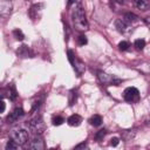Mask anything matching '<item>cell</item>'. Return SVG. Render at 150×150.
Segmentation results:
<instances>
[{"instance_id":"obj_18","label":"cell","mask_w":150,"mask_h":150,"mask_svg":"<svg viewBox=\"0 0 150 150\" xmlns=\"http://www.w3.org/2000/svg\"><path fill=\"white\" fill-rule=\"evenodd\" d=\"M13 36H14L16 40H19V41H22V40L25 39V35H23L22 30L19 29V28H16V29L13 30Z\"/></svg>"},{"instance_id":"obj_1","label":"cell","mask_w":150,"mask_h":150,"mask_svg":"<svg viewBox=\"0 0 150 150\" xmlns=\"http://www.w3.org/2000/svg\"><path fill=\"white\" fill-rule=\"evenodd\" d=\"M68 6L70 8V14H71L74 27L77 30H87L88 29V21L86 19L84 11L81 6V1L80 0H69Z\"/></svg>"},{"instance_id":"obj_17","label":"cell","mask_w":150,"mask_h":150,"mask_svg":"<svg viewBox=\"0 0 150 150\" xmlns=\"http://www.w3.org/2000/svg\"><path fill=\"white\" fill-rule=\"evenodd\" d=\"M89 123L91 124V125H94V127H98V125H101L102 124V117L100 116V115H93L90 118H89Z\"/></svg>"},{"instance_id":"obj_12","label":"cell","mask_w":150,"mask_h":150,"mask_svg":"<svg viewBox=\"0 0 150 150\" xmlns=\"http://www.w3.org/2000/svg\"><path fill=\"white\" fill-rule=\"evenodd\" d=\"M81 122H82V117L80 115H77V114H74V115L69 116L68 120H67V123L70 127H79L81 124Z\"/></svg>"},{"instance_id":"obj_5","label":"cell","mask_w":150,"mask_h":150,"mask_svg":"<svg viewBox=\"0 0 150 150\" xmlns=\"http://www.w3.org/2000/svg\"><path fill=\"white\" fill-rule=\"evenodd\" d=\"M97 77H98V81L104 86H120V83L123 82V80H121L114 75H109L107 73H103V71H98Z\"/></svg>"},{"instance_id":"obj_21","label":"cell","mask_w":150,"mask_h":150,"mask_svg":"<svg viewBox=\"0 0 150 150\" xmlns=\"http://www.w3.org/2000/svg\"><path fill=\"white\" fill-rule=\"evenodd\" d=\"M52 122H53V124H54V125H61V124L64 122V118H63L61 115H56V116H54V117H53Z\"/></svg>"},{"instance_id":"obj_28","label":"cell","mask_w":150,"mask_h":150,"mask_svg":"<svg viewBox=\"0 0 150 150\" xmlns=\"http://www.w3.org/2000/svg\"><path fill=\"white\" fill-rule=\"evenodd\" d=\"M123 1H124V0H117L118 4H123Z\"/></svg>"},{"instance_id":"obj_4","label":"cell","mask_w":150,"mask_h":150,"mask_svg":"<svg viewBox=\"0 0 150 150\" xmlns=\"http://www.w3.org/2000/svg\"><path fill=\"white\" fill-rule=\"evenodd\" d=\"M9 138L19 145H23L28 141V132L25 129H13L9 132Z\"/></svg>"},{"instance_id":"obj_27","label":"cell","mask_w":150,"mask_h":150,"mask_svg":"<svg viewBox=\"0 0 150 150\" xmlns=\"http://www.w3.org/2000/svg\"><path fill=\"white\" fill-rule=\"evenodd\" d=\"M0 104H1V112H4V111H5V108H6L5 102H4V101H1V102H0Z\"/></svg>"},{"instance_id":"obj_15","label":"cell","mask_w":150,"mask_h":150,"mask_svg":"<svg viewBox=\"0 0 150 150\" xmlns=\"http://www.w3.org/2000/svg\"><path fill=\"white\" fill-rule=\"evenodd\" d=\"M115 27L117 28V30L120 33H124L128 28V23L123 21V19H120V20H116L115 21Z\"/></svg>"},{"instance_id":"obj_24","label":"cell","mask_w":150,"mask_h":150,"mask_svg":"<svg viewBox=\"0 0 150 150\" xmlns=\"http://www.w3.org/2000/svg\"><path fill=\"white\" fill-rule=\"evenodd\" d=\"M77 42H79L80 46H84V45H87V42H88L87 36H86V35H80V36L77 38Z\"/></svg>"},{"instance_id":"obj_9","label":"cell","mask_w":150,"mask_h":150,"mask_svg":"<svg viewBox=\"0 0 150 150\" xmlns=\"http://www.w3.org/2000/svg\"><path fill=\"white\" fill-rule=\"evenodd\" d=\"M23 115H25L23 109H22L21 107H16V108L7 116L6 121H7V123H15V122H18Z\"/></svg>"},{"instance_id":"obj_11","label":"cell","mask_w":150,"mask_h":150,"mask_svg":"<svg viewBox=\"0 0 150 150\" xmlns=\"http://www.w3.org/2000/svg\"><path fill=\"white\" fill-rule=\"evenodd\" d=\"M16 54L20 56V57H32L33 56V52L32 49L26 46V45H22L19 47V49L16 50Z\"/></svg>"},{"instance_id":"obj_8","label":"cell","mask_w":150,"mask_h":150,"mask_svg":"<svg viewBox=\"0 0 150 150\" xmlns=\"http://www.w3.org/2000/svg\"><path fill=\"white\" fill-rule=\"evenodd\" d=\"M42 11H43V4H34V5L30 7L28 14H29L30 19H32L33 21H35V20H39V19L41 18Z\"/></svg>"},{"instance_id":"obj_26","label":"cell","mask_w":150,"mask_h":150,"mask_svg":"<svg viewBox=\"0 0 150 150\" xmlns=\"http://www.w3.org/2000/svg\"><path fill=\"white\" fill-rule=\"evenodd\" d=\"M84 148H87V144L86 143H81V144L75 145V149H84Z\"/></svg>"},{"instance_id":"obj_7","label":"cell","mask_w":150,"mask_h":150,"mask_svg":"<svg viewBox=\"0 0 150 150\" xmlns=\"http://www.w3.org/2000/svg\"><path fill=\"white\" fill-rule=\"evenodd\" d=\"M28 149H34V150H43L45 149V142L43 138L41 137V135H35L29 143L27 144Z\"/></svg>"},{"instance_id":"obj_3","label":"cell","mask_w":150,"mask_h":150,"mask_svg":"<svg viewBox=\"0 0 150 150\" xmlns=\"http://www.w3.org/2000/svg\"><path fill=\"white\" fill-rule=\"evenodd\" d=\"M28 129L35 134V135H41L43 132V130L46 129V125H45V122L42 120V117L40 115L33 117L29 122H28Z\"/></svg>"},{"instance_id":"obj_10","label":"cell","mask_w":150,"mask_h":150,"mask_svg":"<svg viewBox=\"0 0 150 150\" xmlns=\"http://www.w3.org/2000/svg\"><path fill=\"white\" fill-rule=\"evenodd\" d=\"M12 13V2L11 0H0V15L7 18Z\"/></svg>"},{"instance_id":"obj_14","label":"cell","mask_w":150,"mask_h":150,"mask_svg":"<svg viewBox=\"0 0 150 150\" xmlns=\"http://www.w3.org/2000/svg\"><path fill=\"white\" fill-rule=\"evenodd\" d=\"M137 20H138V16H137L136 14H134V13H130V12L125 13V14H124V16H123V21H124V22H127L128 25L134 23V22H136Z\"/></svg>"},{"instance_id":"obj_23","label":"cell","mask_w":150,"mask_h":150,"mask_svg":"<svg viewBox=\"0 0 150 150\" xmlns=\"http://www.w3.org/2000/svg\"><path fill=\"white\" fill-rule=\"evenodd\" d=\"M129 47H130V45H129V42H128V41H121V42L118 43V49H120V50H122V52L127 50Z\"/></svg>"},{"instance_id":"obj_25","label":"cell","mask_w":150,"mask_h":150,"mask_svg":"<svg viewBox=\"0 0 150 150\" xmlns=\"http://www.w3.org/2000/svg\"><path fill=\"white\" fill-rule=\"evenodd\" d=\"M118 143H120V138L118 137H114V138L110 139V145H112V146H116Z\"/></svg>"},{"instance_id":"obj_20","label":"cell","mask_w":150,"mask_h":150,"mask_svg":"<svg viewBox=\"0 0 150 150\" xmlns=\"http://www.w3.org/2000/svg\"><path fill=\"white\" fill-rule=\"evenodd\" d=\"M134 46L136 47V49H138V50H142V49L145 47V41H144L143 39H137V40H135V42H134Z\"/></svg>"},{"instance_id":"obj_22","label":"cell","mask_w":150,"mask_h":150,"mask_svg":"<svg viewBox=\"0 0 150 150\" xmlns=\"http://www.w3.org/2000/svg\"><path fill=\"white\" fill-rule=\"evenodd\" d=\"M18 148H19V144L15 143L13 139L8 141L7 144H6V150H12V149H18Z\"/></svg>"},{"instance_id":"obj_2","label":"cell","mask_w":150,"mask_h":150,"mask_svg":"<svg viewBox=\"0 0 150 150\" xmlns=\"http://www.w3.org/2000/svg\"><path fill=\"white\" fill-rule=\"evenodd\" d=\"M67 54H68V60H69L70 64L73 66L74 70L76 71V74H77L79 76L82 75V74L84 73V70H86V64H84V62H82V61L75 55V53H74L73 50H70V49L67 52Z\"/></svg>"},{"instance_id":"obj_6","label":"cell","mask_w":150,"mask_h":150,"mask_svg":"<svg viewBox=\"0 0 150 150\" xmlns=\"http://www.w3.org/2000/svg\"><path fill=\"white\" fill-rule=\"evenodd\" d=\"M123 98L129 103L138 102L139 101V91H138V89L135 88V87H128L123 91Z\"/></svg>"},{"instance_id":"obj_16","label":"cell","mask_w":150,"mask_h":150,"mask_svg":"<svg viewBox=\"0 0 150 150\" xmlns=\"http://www.w3.org/2000/svg\"><path fill=\"white\" fill-rule=\"evenodd\" d=\"M134 2H135V6L138 9H142V11H145L150 5L149 0H134Z\"/></svg>"},{"instance_id":"obj_29","label":"cell","mask_w":150,"mask_h":150,"mask_svg":"<svg viewBox=\"0 0 150 150\" xmlns=\"http://www.w3.org/2000/svg\"><path fill=\"white\" fill-rule=\"evenodd\" d=\"M149 1H150V0H149Z\"/></svg>"},{"instance_id":"obj_13","label":"cell","mask_w":150,"mask_h":150,"mask_svg":"<svg viewBox=\"0 0 150 150\" xmlns=\"http://www.w3.org/2000/svg\"><path fill=\"white\" fill-rule=\"evenodd\" d=\"M2 96H7L9 100H15V98H16V90H15L14 86L9 84V86L6 88V90H4Z\"/></svg>"},{"instance_id":"obj_19","label":"cell","mask_w":150,"mask_h":150,"mask_svg":"<svg viewBox=\"0 0 150 150\" xmlns=\"http://www.w3.org/2000/svg\"><path fill=\"white\" fill-rule=\"evenodd\" d=\"M105 135H107V130H105V129H101V130H98V131L95 134V139H96L97 142H101V141L104 138Z\"/></svg>"}]
</instances>
